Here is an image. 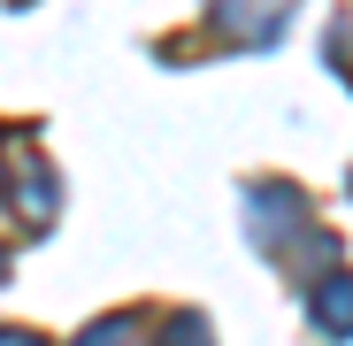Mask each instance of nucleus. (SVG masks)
<instances>
[{
  "mask_svg": "<svg viewBox=\"0 0 353 346\" xmlns=\"http://www.w3.org/2000/svg\"><path fill=\"white\" fill-rule=\"evenodd\" d=\"M315 316H323L330 331H353V277H330V285H323V300H315Z\"/></svg>",
  "mask_w": 353,
  "mask_h": 346,
  "instance_id": "f257e3e1",
  "label": "nucleus"
},
{
  "mask_svg": "<svg viewBox=\"0 0 353 346\" xmlns=\"http://www.w3.org/2000/svg\"><path fill=\"white\" fill-rule=\"evenodd\" d=\"M161 346H208V323H200V316H176V331H169Z\"/></svg>",
  "mask_w": 353,
  "mask_h": 346,
  "instance_id": "f03ea898",
  "label": "nucleus"
},
{
  "mask_svg": "<svg viewBox=\"0 0 353 346\" xmlns=\"http://www.w3.org/2000/svg\"><path fill=\"white\" fill-rule=\"evenodd\" d=\"M77 346H123V323H100V331H85Z\"/></svg>",
  "mask_w": 353,
  "mask_h": 346,
  "instance_id": "7ed1b4c3",
  "label": "nucleus"
},
{
  "mask_svg": "<svg viewBox=\"0 0 353 346\" xmlns=\"http://www.w3.org/2000/svg\"><path fill=\"white\" fill-rule=\"evenodd\" d=\"M0 346H39V338L31 331H0Z\"/></svg>",
  "mask_w": 353,
  "mask_h": 346,
  "instance_id": "20e7f679",
  "label": "nucleus"
}]
</instances>
